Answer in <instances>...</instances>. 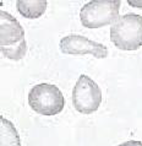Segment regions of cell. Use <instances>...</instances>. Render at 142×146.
<instances>
[{"label":"cell","instance_id":"1","mask_svg":"<svg viewBox=\"0 0 142 146\" xmlns=\"http://www.w3.org/2000/svg\"><path fill=\"white\" fill-rule=\"evenodd\" d=\"M0 49L11 60H20L27 53L25 30L13 15L0 11Z\"/></svg>","mask_w":142,"mask_h":146},{"label":"cell","instance_id":"2","mask_svg":"<svg viewBox=\"0 0 142 146\" xmlns=\"http://www.w3.org/2000/svg\"><path fill=\"white\" fill-rule=\"evenodd\" d=\"M110 40L121 50H137L142 47V16L137 14H126L110 27Z\"/></svg>","mask_w":142,"mask_h":146},{"label":"cell","instance_id":"3","mask_svg":"<svg viewBox=\"0 0 142 146\" xmlns=\"http://www.w3.org/2000/svg\"><path fill=\"white\" fill-rule=\"evenodd\" d=\"M28 104L38 114L56 115L64 109L65 98L60 88L52 84H38L28 93Z\"/></svg>","mask_w":142,"mask_h":146},{"label":"cell","instance_id":"4","mask_svg":"<svg viewBox=\"0 0 142 146\" xmlns=\"http://www.w3.org/2000/svg\"><path fill=\"white\" fill-rule=\"evenodd\" d=\"M121 1L119 0H94L85 4L80 11V20L86 28H100L113 25L119 19Z\"/></svg>","mask_w":142,"mask_h":146},{"label":"cell","instance_id":"5","mask_svg":"<svg viewBox=\"0 0 142 146\" xmlns=\"http://www.w3.org/2000/svg\"><path fill=\"white\" fill-rule=\"evenodd\" d=\"M72 103L77 112L91 114L98 111L102 103V91L90 76L80 75L72 90Z\"/></svg>","mask_w":142,"mask_h":146},{"label":"cell","instance_id":"6","mask_svg":"<svg viewBox=\"0 0 142 146\" xmlns=\"http://www.w3.org/2000/svg\"><path fill=\"white\" fill-rule=\"evenodd\" d=\"M59 47L64 54H92L98 59H104L108 56V48L104 44L79 35H69L61 38Z\"/></svg>","mask_w":142,"mask_h":146},{"label":"cell","instance_id":"7","mask_svg":"<svg viewBox=\"0 0 142 146\" xmlns=\"http://www.w3.org/2000/svg\"><path fill=\"white\" fill-rule=\"evenodd\" d=\"M48 1L46 0H18L16 1V9L26 19H38L47 10Z\"/></svg>","mask_w":142,"mask_h":146},{"label":"cell","instance_id":"8","mask_svg":"<svg viewBox=\"0 0 142 146\" xmlns=\"http://www.w3.org/2000/svg\"><path fill=\"white\" fill-rule=\"evenodd\" d=\"M0 146H21L18 133L10 120L1 118L0 128Z\"/></svg>","mask_w":142,"mask_h":146},{"label":"cell","instance_id":"9","mask_svg":"<svg viewBox=\"0 0 142 146\" xmlns=\"http://www.w3.org/2000/svg\"><path fill=\"white\" fill-rule=\"evenodd\" d=\"M119 146H142V143L139 140H129V141H125V143L120 144Z\"/></svg>","mask_w":142,"mask_h":146},{"label":"cell","instance_id":"10","mask_svg":"<svg viewBox=\"0 0 142 146\" xmlns=\"http://www.w3.org/2000/svg\"><path fill=\"white\" fill-rule=\"evenodd\" d=\"M129 5L133 6V7H142V1H132V0H129Z\"/></svg>","mask_w":142,"mask_h":146}]
</instances>
